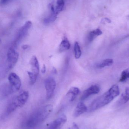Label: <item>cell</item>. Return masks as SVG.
Wrapping results in <instances>:
<instances>
[{
	"label": "cell",
	"mask_w": 129,
	"mask_h": 129,
	"mask_svg": "<svg viewBox=\"0 0 129 129\" xmlns=\"http://www.w3.org/2000/svg\"><path fill=\"white\" fill-rule=\"evenodd\" d=\"M30 64L32 72L38 76L39 72V63L38 59L35 56H33L30 59Z\"/></svg>",
	"instance_id": "obj_11"
},
{
	"label": "cell",
	"mask_w": 129,
	"mask_h": 129,
	"mask_svg": "<svg viewBox=\"0 0 129 129\" xmlns=\"http://www.w3.org/2000/svg\"><path fill=\"white\" fill-rule=\"evenodd\" d=\"M120 93L119 88L118 86L113 85L108 91L92 102L89 108V111H94L107 105L119 96Z\"/></svg>",
	"instance_id": "obj_1"
},
{
	"label": "cell",
	"mask_w": 129,
	"mask_h": 129,
	"mask_svg": "<svg viewBox=\"0 0 129 129\" xmlns=\"http://www.w3.org/2000/svg\"><path fill=\"white\" fill-rule=\"evenodd\" d=\"M29 98V93L27 91L22 92L18 96L9 102L6 108V115H10L18 108L22 107L24 106Z\"/></svg>",
	"instance_id": "obj_3"
},
{
	"label": "cell",
	"mask_w": 129,
	"mask_h": 129,
	"mask_svg": "<svg viewBox=\"0 0 129 129\" xmlns=\"http://www.w3.org/2000/svg\"><path fill=\"white\" fill-rule=\"evenodd\" d=\"M52 72L54 74L57 73V70H56L55 68L53 67V69H52Z\"/></svg>",
	"instance_id": "obj_27"
},
{
	"label": "cell",
	"mask_w": 129,
	"mask_h": 129,
	"mask_svg": "<svg viewBox=\"0 0 129 129\" xmlns=\"http://www.w3.org/2000/svg\"><path fill=\"white\" fill-rule=\"evenodd\" d=\"M103 20H104L103 21H104V22H106L108 23H110L111 22V20H110V19H108V18H107V17L104 18L103 19Z\"/></svg>",
	"instance_id": "obj_23"
},
{
	"label": "cell",
	"mask_w": 129,
	"mask_h": 129,
	"mask_svg": "<svg viewBox=\"0 0 129 129\" xmlns=\"http://www.w3.org/2000/svg\"><path fill=\"white\" fill-rule=\"evenodd\" d=\"M74 50L75 58L76 59H79L82 55V51L79 44L77 42H75Z\"/></svg>",
	"instance_id": "obj_19"
},
{
	"label": "cell",
	"mask_w": 129,
	"mask_h": 129,
	"mask_svg": "<svg viewBox=\"0 0 129 129\" xmlns=\"http://www.w3.org/2000/svg\"><path fill=\"white\" fill-rule=\"evenodd\" d=\"M100 91V88L97 85H92L83 92L80 98L81 101H84L92 95L98 94Z\"/></svg>",
	"instance_id": "obj_9"
},
{
	"label": "cell",
	"mask_w": 129,
	"mask_h": 129,
	"mask_svg": "<svg viewBox=\"0 0 129 129\" xmlns=\"http://www.w3.org/2000/svg\"><path fill=\"white\" fill-rule=\"evenodd\" d=\"M113 60L112 59H106L103 60L101 63L97 64V67L98 68H102L106 67H110L113 64Z\"/></svg>",
	"instance_id": "obj_16"
},
{
	"label": "cell",
	"mask_w": 129,
	"mask_h": 129,
	"mask_svg": "<svg viewBox=\"0 0 129 129\" xmlns=\"http://www.w3.org/2000/svg\"><path fill=\"white\" fill-rule=\"evenodd\" d=\"M129 101V88L127 87L125 89V92L122 94L120 98L117 102L119 105H122L127 103Z\"/></svg>",
	"instance_id": "obj_14"
},
{
	"label": "cell",
	"mask_w": 129,
	"mask_h": 129,
	"mask_svg": "<svg viewBox=\"0 0 129 129\" xmlns=\"http://www.w3.org/2000/svg\"><path fill=\"white\" fill-rule=\"evenodd\" d=\"M10 0H1V4L2 5H4L7 4L8 2Z\"/></svg>",
	"instance_id": "obj_26"
},
{
	"label": "cell",
	"mask_w": 129,
	"mask_h": 129,
	"mask_svg": "<svg viewBox=\"0 0 129 129\" xmlns=\"http://www.w3.org/2000/svg\"><path fill=\"white\" fill-rule=\"evenodd\" d=\"M8 81L13 91H19L21 86V82L19 76L14 73H11L8 77Z\"/></svg>",
	"instance_id": "obj_6"
},
{
	"label": "cell",
	"mask_w": 129,
	"mask_h": 129,
	"mask_svg": "<svg viewBox=\"0 0 129 129\" xmlns=\"http://www.w3.org/2000/svg\"><path fill=\"white\" fill-rule=\"evenodd\" d=\"M88 110V108L86 105L83 102L78 103L73 113V116L75 117H79Z\"/></svg>",
	"instance_id": "obj_10"
},
{
	"label": "cell",
	"mask_w": 129,
	"mask_h": 129,
	"mask_svg": "<svg viewBox=\"0 0 129 129\" xmlns=\"http://www.w3.org/2000/svg\"><path fill=\"white\" fill-rule=\"evenodd\" d=\"M57 4L55 7V12L58 14L63 10L64 6V0H57Z\"/></svg>",
	"instance_id": "obj_18"
},
{
	"label": "cell",
	"mask_w": 129,
	"mask_h": 129,
	"mask_svg": "<svg viewBox=\"0 0 129 129\" xmlns=\"http://www.w3.org/2000/svg\"><path fill=\"white\" fill-rule=\"evenodd\" d=\"M45 87L46 92V98L50 99L53 96L56 87V82L54 78L49 77L45 81Z\"/></svg>",
	"instance_id": "obj_5"
},
{
	"label": "cell",
	"mask_w": 129,
	"mask_h": 129,
	"mask_svg": "<svg viewBox=\"0 0 129 129\" xmlns=\"http://www.w3.org/2000/svg\"><path fill=\"white\" fill-rule=\"evenodd\" d=\"M27 73L29 78L30 81V82L31 85H32L35 84L36 82L38 76L35 75L32 71H28Z\"/></svg>",
	"instance_id": "obj_21"
},
{
	"label": "cell",
	"mask_w": 129,
	"mask_h": 129,
	"mask_svg": "<svg viewBox=\"0 0 129 129\" xmlns=\"http://www.w3.org/2000/svg\"><path fill=\"white\" fill-rule=\"evenodd\" d=\"M70 43L67 38L64 37L59 45V51L60 53L68 50L70 48Z\"/></svg>",
	"instance_id": "obj_13"
},
{
	"label": "cell",
	"mask_w": 129,
	"mask_h": 129,
	"mask_svg": "<svg viewBox=\"0 0 129 129\" xmlns=\"http://www.w3.org/2000/svg\"><path fill=\"white\" fill-rule=\"evenodd\" d=\"M19 54L14 48H10L7 54V64L8 69H12L15 66L19 59Z\"/></svg>",
	"instance_id": "obj_4"
},
{
	"label": "cell",
	"mask_w": 129,
	"mask_h": 129,
	"mask_svg": "<svg viewBox=\"0 0 129 129\" xmlns=\"http://www.w3.org/2000/svg\"><path fill=\"white\" fill-rule=\"evenodd\" d=\"M67 121L65 114H63L51 122L48 126L47 129H61Z\"/></svg>",
	"instance_id": "obj_8"
},
{
	"label": "cell",
	"mask_w": 129,
	"mask_h": 129,
	"mask_svg": "<svg viewBox=\"0 0 129 129\" xmlns=\"http://www.w3.org/2000/svg\"><path fill=\"white\" fill-rule=\"evenodd\" d=\"M103 34L102 31L98 28L90 32L88 36V41L89 42L93 41L97 37Z\"/></svg>",
	"instance_id": "obj_15"
},
{
	"label": "cell",
	"mask_w": 129,
	"mask_h": 129,
	"mask_svg": "<svg viewBox=\"0 0 129 129\" xmlns=\"http://www.w3.org/2000/svg\"><path fill=\"white\" fill-rule=\"evenodd\" d=\"M80 92V90L79 88L73 87L69 90L66 95L69 98L70 101L73 102L78 96Z\"/></svg>",
	"instance_id": "obj_12"
},
{
	"label": "cell",
	"mask_w": 129,
	"mask_h": 129,
	"mask_svg": "<svg viewBox=\"0 0 129 129\" xmlns=\"http://www.w3.org/2000/svg\"><path fill=\"white\" fill-rule=\"evenodd\" d=\"M57 15L56 13L51 12V13L48 17L45 18L44 20V23L47 25L54 22L57 19Z\"/></svg>",
	"instance_id": "obj_17"
},
{
	"label": "cell",
	"mask_w": 129,
	"mask_h": 129,
	"mask_svg": "<svg viewBox=\"0 0 129 129\" xmlns=\"http://www.w3.org/2000/svg\"><path fill=\"white\" fill-rule=\"evenodd\" d=\"M46 66L45 64H44L42 68L41 69V73L43 74H44L46 72Z\"/></svg>",
	"instance_id": "obj_24"
},
{
	"label": "cell",
	"mask_w": 129,
	"mask_h": 129,
	"mask_svg": "<svg viewBox=\"0 0 129 129\" xmlns=\"http://www.w3.org/2000/svg\"><path fill=\"white\" fill-rule=\"evenodd\" d=\"M120 77L119 80V82H125L129 79V67L125 69L122 72Z\"/></svg>",
	"instance_id": "obj_20"
},
{
	"label": "cell",
	"mask_w": 129,
	"mask_h": 129,
	"mask_svg": "<svg viewBox=\"0 0 129 129\" xmlns=\"http://www.w3.org/2000/svg\"><path fill=\"white\" fill-rule=\"evenodd\" d=\"M53 110L52 105L48 104L36 110L30 115L26 121L27 127L32 128L40 125L48 118Z\"/></svg>",
	"instance_id": "obj_2"
},
{
	"label": "cell",
	"mask_w": 129,
	"mask_h": 129,
	"mask_svg": "<svg viewBox=\"0 0 129 129\" xmlns=\"http://www.w3.org/2000/svg\"><path fill=\"white\" fill-rule=\"evenodd\" d=\"M32 26V22L30 21L26 22L24 25L19 29L15 40V44L16 45L17 42H19L22 40L28 33L29 29L31 28Z\"/></svg>",
	"instance_id": "obj_7"
},
{
	"label": "cell",
	"mask_w": 129,
	"mask_h": 129,
	"mask_svg": "<svg viewBox=\"0 0 129 129\" xmlns=\"http://www.w3.org/2000/svg\"></svg>",
	"instance_id": "obj_28"
},
{
	"label": "cell",
	"mask_w": 129,
	"mask_h": 129,
	"mask_svg": "<svg viewBox=\"0 0 129 129\" xmlns=\"http://www.w3.org/2000/svg\"><path fill=\"white\" fill-rule=\"evenodd\" d=\"M68 129H79V128L78 125L75 123H73L72 126Z\"/></svg>",
	"instance_id": "obj_22"
},
{
	"label": "cell",
	"mask_w": 129,
	"mask_h": 129,
	"mask_svg": "<svg viewBox=\"0 0 129 129\" xmlns=\"http://www.w3.org/2000/svg\"><path fill=\"white\" fill-rule=\"evenodd\" d=\"M29 47V46L28 45H23L22 46V49L24 50H27Z\"/></svg>",
	"instance_id": "obj_25"
}]
</instances>
